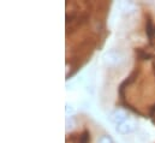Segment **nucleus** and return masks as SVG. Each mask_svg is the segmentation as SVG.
<instances>
[{
  "mask_svg": "<svg viewBox=\"0 0 155 143\" xmlns=\"http://www.w3.org/2000/svg\"><path fill=\"white\" fill-rule=\"evenodd\" d=\"M146 33L149 37V41H153V36L155 34V28L153 27V23H152L150 19H148L147 23H146Z\"/></svg>",
  "mask_w": 155,
  "mask_h": 143,
  "instance_id": "nucleus-1",
  "label": "nucleus"
},
{
  "mask_svg": "<svg viewBox=\"0 0 155 143\" xmlns=\"http://www.w3.org/2000/svg\"><path fill=\"white\" fill-rule=\"evenodd\" d=\"M90 142V134L88 130L83 131L81 137H79V143H89Z\"/></svg>",
  "mask_w": 155,
  "mask_h": 143,
  "instance_id": "nucleus-2",
  "label": "nucleus"
}]
</instances>
